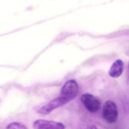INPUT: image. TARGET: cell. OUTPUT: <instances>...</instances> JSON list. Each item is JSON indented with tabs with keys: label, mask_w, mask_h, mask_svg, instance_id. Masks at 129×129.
<instances>
[{
	"label": "cell",
	"mask_w": 129,
	"mask_h": 129,
	"mask_svg": "<svg viewBox=\"0 0 129 129\" xmlns=\"http://www.w3.org/2000/svg\"><path fill=\"white\" fill-rule=\"evenodd\" d=\"M102 117L108 123L115 122L118 117V110L116 104L112 100H107L102 109Z\"/></svg>",
	"instance_id": "6da1fadb"
},
{
	"label": "cell",
	"mask_w": 129,
	"mask_h": 129,
	"mask_svg": "<svg viewBox=\"0 0 129 129\" xmlns=\"http://www.w3.org/2000/svg\"><path fill=\"white\" fill-rule=\"evenodd\" d=\"M79 90L78 85L75 80H70L67 81L60 90V97L66 99L68 101L76 97Z\"/></svg>",
	"instance_id": "7a4b0ae2"
},
{
	"label": "cell",
	"mask_w": 129,
	"mask_h": 129,
	"mask_svg": "<svg viewBox=\"0 0 129 129\" xmlns=\"http://www.w3.org/2000/svg\"><path fill=\"white\" fill-rule=\"evenodd\" d=\"M81 101L85 108L90 112H97L100 108L101 102L96 96L89 93H85L81 96Z\"/></svg>",
	"instance_id": "3957f363"
},
{
	"label": "cell",
	"mask_w": 129,
	"mask_h": 129,
	"mask_svg": "<svg viewBox=\"0 0 129 129\" xmlns=\"http://www.w3.org/2000/svg\"><path fill=\"white\" fill-rule=\"evenodd\" d=\"M68 102L69 101L66 99L60 96L59 97L50 101L47 104L41 107L39 110H38V112L41 114H47L56 108L63 105Z\"/></svg>",
	"instance_id": "277c9868"
},
{
	"label": "cell",
	"mask_w": 129,
	"mask_h": 129,
	"mask_svg": "<svg viewBox=\"0 0 129 129\" xmlns=\"http://www.w3.org/2000/svg\"><path fill=\"white\" fill-rule=\"evenodd\" d=\"M33 127L36 129H63L65 126L60 122L45 119H38L33 123Z\"/></svg>",
	"instance_id": "5b68a950"
},
{
	"label": "cell",
	"mask_w": 129,
	"mask_h": 129,
	"mask_svg": "<svg viewBox=\"0 0 129 129\" xmlns=\"http://www.w3.org/2000/svg\"><path fill=\"white\" fill-rule=\"evenodd\" d=\"M123 71V61L121 59H117L111 65L109 71V75L112 78H118L122 74Z\"/></svg>",
	"instance_id": "8992f818"
},
{
	"label": "cell",
	"mask_w": 129,
	"mask_h": 129,
	"mask_svg": "<svg viewBox=\"0 0 129 129\" xmlns=\"http://www.w3.org/2000/svg\"><path fill=\"white\" fill-rule=\"evenodd\" d=\"M7 128H17V129H26L27 127L25 125L21 124L19 122H12L9 124L7 126Z\"/></svg>",
	"instance_id": "52a82bcc"
},
{
	"label": "cell",
	"mask_w": 129,
	"mask_h": 129,
	"mask_svg": "<svg viewBox=\"0 0 129 129\" xmlns=\"http://www.w3.org/2000/svg\"><path fill=\"white\" fill-rule=\"evenodd\" d=\"M128 67H129V64H128Z\"/></svg>",
	"instance_id": "ba28073f"
}]
</instances>
